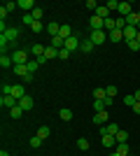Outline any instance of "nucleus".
Wrapping results in <instances>:
<instances>
[{
	"mask_svg": "<svg viewBox=\"0 0 140 156\" xmlns=\"http://www.w3.org/2000/svg\"><path fill=\"white\" fill-rule=\"evenodd\" d=\"M93 110H96V112H103V110H107L105 100H93Z\"/></svg>",
	"mask_w": 140,
	"mask_h": 156,
	"instance_id": "nucleus-29",
	"label": "nucleus"
},
{
	"mask_svg": "<svg viewBox=\"0 0 140 156\" xmlns=\"http://www.w3.org/2000/svg\"><path fill=\"white\" fill-rule=\"evenodd\" d=\"M121 33H124V40H126V42H131V40L138 37V28H135V26H126Z\"/></svg>",
	"mask_w": 140,
	"mask_h": 156,
	"instance_id": "nucleus-6",
	"label": "nucleus"
},
{
	"mask_svg": "<svg viewBox=\"0 0 140 156\" xmlns=\"http://www.w3.org/2000/svg\"><path fill=\"white\" fill-rule=\"evenodd\" d=\"M87 9H93V12H96V9H98V2H96V0H87Z\"/></svg>",
	"mask_w": 140,
	"mask_h": 156,
	"instance_id": "nucleus-42",
	"label": "nucleus"
},
{
	"mask_svg": "<svg viewBox=\"0 0 140 156\" xmlns=\"http://www.w3.org/2000/svg\"><path fill=\"white\" fill-rule=\"evenodd\" d=\"M126 44H128L131 51H138V49H140V42H138V40H131V42H126Z\"/></svg>",
	"mask_w": 140,
	"mask_h": 156,
	"instance_id": "nucleus-39",
	"label": "nucleus"
},
{
	"mask_svg": "<svg viewBox=\"0 0 140 156\" xmlns=\"http://www.w3.org/2000/svg\"><path fill=\"white\" fill-rule=\"evenodd\" d=\"M33 105H35V100H33V98H31V96H23V98H21V100H19V107H21V110H23V112L33 110Z\"/></svg>",
	"mask_w": 140,
	"mask_h": 156,
	"instance_id": "nucleus-9",
	"label": "nucleus"
},
{
	"mask_svg": "<svg viewBox=\"0 0 140 156\" xmlns=\"http://www.w3.org/2000/svg\"><path fill=\"white\" fill-rule=\"evenodd\" d=\"M38 68H40V63H38V61H28V72H35Z\"/></svg>",
	"mask_w": 140,
	"mask_h": 156,
	"instance_id": "nucleus-41",
	"label": "nucleus"
},
{
	"mask_svg": "<svg viewBox=\"0 0 140 156\" xmlns=\"http://www.w3.org/2000/svg\"><path fill=\"white\" fill-rule=\"evenodd\" d=\"M9 56H12L14 65H28V56H31V49H14Z\"/></svg>",
	"mask_w": 140,
	"mask_h": 156,
	"instance_id": "nucleus-1",
	"label": "nucleus"
},
{
	"mask_svg": "<svg viewBox=\"0 0 140 156\" xmlns=\"http://www.w3.org/2000/svg\"><path fill=\"white\" fill-rule=\"evenodd\" d=\"M107 119H110L107 110H103V112H96V114H93V124H96V126H105V124H110Z\"/></svg>",
	"mask_w": 140,
	"mask_h": 156,
	"instance_id": "nucleus-4",
	"label": "nucleus"
},
{
	"mask_svg": "<svg viewBox=\"0 0 140 156\" xmlns=\"http://www.w3.org/2000/svg\"><path fill=\"white\" fill-rule=\"evenodd\" d=\"M100 137H103V140H100V142H103V147H107V149H112L114 144H117V137L110 135V133H105V135H100Z\"/></svg>",
	"mask_w": 140,
	"mask_h": 156,
	"instance_id": "nucleus-10",
	"label": "nucleus"
},
{
	"mask_svg": "<svg viewBox=\"0 0 140 156\" xmlns=\"http://www.w3.org/2000/svg\"><path fill=\"white\" fill-rule=\"evenodd\" d=\"M80 44H82V42H80L77 37H75V35L66 40V49H68V51H75V49H80Z\"/></svg>",
	"mask_w": 140,
	"mask_h": 156,
	"instance_id": "nucleus-11",
	"label": "nucleus"
},
{
	"mask_svg": "<svg viewBox=\"0 0 140 156\" xmlns=\"http://www.w3.org/2000/svg\"><path fill=\"white\" fill-rule=\"evenodd\" d=\"M77 147H80L82 151H87L89 149V140L87 137H77Z\"/></svg>",
	"mask_w": 140,
	"mask_h": 156,
	"instance_id": "nucleus-30",
	"label": "nucleus"
},
{
	"mask_svg": "<svg viewBox=\"0 0 140 156\" xmlns=\"http://www.w3.org/2000/svg\"><path fill=\"white\" fill-rule=\"evenodd\" d=\"M107 40H110V42H121V40H124V33L112 30V33H107Z\"/></svg>",
	"mask_w": 140,
	"mask_h": 156,
	"instance_id": "nucleus-20",
	"label": "nucleus"
},
{
	"mask_svg": "<svg viewBox=\"0 0 140 156\" xmlns=\"http://www.w3.org/2000/svg\"><path fill=\"white\" fill-rule=\"evenodd\" d=\"M21 114H23V110H21L19 105H16V107H12V110H9V117H12V119H19Z\"/></svg>",
	"mask_w": 140,
	"mask_h": 156,
	"instance_id": "nucleus-31",
	"label": "nucleus"
},
{
	"mask_svg": "<svg viewBox=\"0 0 140 156\" xmlns=\"http://www.w3.org/2000/svg\"><path fill=\"white\" fill-rule=\"evenodd\" d=\"M16 105H19V100L12 98V96H2L0 98V107H2V110H12V107H16Z\"/></svg>",
	"mask_w": 140,
	"mask_h": 156,
	"instance_id": "nucleus-3",
	"label": "nucleus"
},
{
	"mask_svg": "<svg viewBox=\"0 0 140 156\" xmlns=\"http://www.w3.org/2000/svg\"><path fill=\"white\" fill-rule=\"evenodd\" d=\"M7 14H9V12H7V9H5V7H0V19H2V21H5V19H7Z\"/></svg>",
	"mask_w": 140,
	"mask_h": 156,
	"instance_id": "nucleus-46",
	"label": "nucleus"
},
{
	"mask_svg": "<svg viewBox=\"0 0 140 156\" xmlns=\"http://www.w3.org/2000/svg\"><path fill=\"white\" fill-rule=\"evenodd\" d=\"M133 96H135V100H138V103H140V89H138V91L133 93Z\"/></svg>",
	"mask_w": 140,
	"mask_h": 156,
	"instance_id": "nucleus-49",
	"label": "nucleus"
},
{
	"mask_svg": "<svg viewBox=\"0 0 140 156\" xmlns=\"http://www.w3.org/2000/svg\"><path fill=\"white\" fill-rule=\"evenodd\" d=\"M105 91H107V98H114L117 96V86H105Z\"/></svg>",
	"mask_w": 140,
	"mask_h": 156,
	"instance_id": "nucleus-43",
	"label": "nucleus"
},
{
	"mask_svg": "<svg viewBox=\"0 0 140 156\" xmlns=\"http://www.w3.org/2000/svg\"><path fill=\"white\" fill-rule=\"evenodd\" d=\"M31 30L33 33H42V30H47V26H42V21H35L33 26H31Z\"/></svg>",
	"mask_w": 140,
	"mask_h": 156,
	"instance_id": "nucleus-34",
	"label": "nucleus"
},
{
	"mask_svg": "<svg viewBox=\"0 0 140 156\" xmlns=\"http://www.w3.org/2000/svg\"><path fill=\"white\" fill-rule=\"evenodd\" d=\"M105 98H107L105 89H100V86H98V89H93V100H105Z\"/></svg>",
	"mask_w": 140,
	"mask_h": 156,
	"instance_id": "nucleus-24",
	"label": "nucleus"
},
{
	"mask_svg": "<svg viewBox=\"0 0 140 156\" xmlns=\"http://www.w3.org/2000/svg\"><path fill=\"white\" fill-rule=\"evenodd\" d=\"M23 23H26V26H33V23H35L33 14H23Z\"/></svg>",
	"mask_w": 140,
	"mask_h": 156,
	"instance_id": "nucleus-40",
	"label": "nucleus"
},
{
	"mask_svg": "<svg viewBox=\"0 0 140 156\" xmlns=\"http://www.w3.org/2000/svg\"><path fill=\"white\" fill-rule=\"evenodd\" d=\"M110 156H119V154H117V151H112V154H110Z\"/></svg>",
	"mask_w": 140,
	"mask_h": 156,
	"instance_id": "nucleus-51",
	"label": "nucleus"
},
{
	"mask_svg": "<svg viewBox=\"0 0 140 156\" xmlns=\"http://www.w3.org/2000/svg\"><path fill=\"white\" fill-rule=\"evenodd\" d=\"M135 103H138V100H135V96H133V93H131V96H124V105H128V107H133Z\"/></svg>",
	"mask_w": 140,
	"mask_h": 156,
	"instance_id": "nucleus-35",
	"label": "nucleus"
},
{
	"mask_svg": "<svg viewBox=\"0 0 140 156\" xmlns=\"http://www.w3.org/2000/svg\"><path fill=\"white\" fill-rule=\"evenodd\" d=\"M114 137H117V144H128V133L126 130H119Z\"/></svg>",
	"mask_w": 140,
	"mask_h": 156,
	"instance_id": "nucleus-25",
	"label": "nucleus"
},
{
	"mask_svg": "<svg viewBox=\"0 0 140 156\" xmlns=\"http://www.w3.org/2000/svg\"><path fill=\"white\" fill-rule=\"evenodd\" d=\"M70 54H73V51H68L66 47H63V49H59V58L61 61H68V58H70Z\"/></svg>",
	"mask_w": 140,
	"mask_h": 156,
	"instance_id": "nucleus-36",
	"label": "nucleus"
},
{
	"mask_svg": "<svg viewBox=\"0 0 140 156\" xmlns=\"http://www.w3.org/2000/svg\"><path fill=\"white\" fill-rule=\"evenodd\" d=\"M107 9H110V12H117V9H119V2H117V0H107Z\"/></svg>",
	"mask_w": 140,
	"mask_h": 156,
	"instance_id": "nucleus-37",
	"label": "nucleus"
},
{
	"mask_svg": "<svg viewBox=\"0 0 140 156\" xmlns=\"http://www.w3.org/2000/svg\"><path fill=\"white\" fill-rule=\"evenodd\" d=\"M45 49H47V44H33L31 47V54L40 58V56H45Z\"/></svg>",
	"mask_w": 140,
	"mask_h": 156,
	"instance_id": "nucleus-16",
	"label": "nucleus"
},
{
	"mask_svg": "<svg viewBox=\"0 0 140 156\" xmlns=\"http://www.w3.org/2000/svg\"><path fill=\"white\" fill-rule=\"evenodd\" d=\"M96 16H100L103 21H105V19H110V9H107L105 5H98V9H96Z\"/></svg>",
	"mask_w": 140,
	"mask_h": 156,
	"instance_id": "nucleus-18",
	"label": "nucleus"
},
{
	"mask_svg": "<svg viewBox=\"0 0 140 156\" xmlns=\"http://www.w3.org/2000/svg\"><path fill=\"white\" fill-rule=\"evenodd\" d=\"M2 7H5V9H7V12H12V9H14V7H19V5H16V2H5V5H2Z\"/></svg>",
	"mask_w": 140,
	"mask_h": 156,
	"instance_id": "nucleus-45",
	"label": "nucleus"
},
{
	"mask_svg": "<svg viewBox=\"0 0 140 156\" xmlns=\"http://www.w3.org/2000/svg\"><path fill=\"white\" fill-rule=\"evenodd\" d=\"M16 5H19L21 9H23V14H31V12L35 9V0H19Z\"/></svg>",
	"mask_w": 140,
	"mask_h": 156,
	"instance_id": "nucleus-7",
	"label": "nucleus"
},
{
	"mask_svg": "<svg viewBox=\"0 0 140 156\" xmlns=\"http://www.w3.org/2000/svg\"><path fill=\"white\" fill-rule=\"evenodd\" d=\"M52 47L54 49H63V47H66V40L61 37V35H56V37H52Z\"/></svg>",
	"mask_w": 140,
	"mask_h": 156,
	"instance_id": "nucleus-23",
	"label": "nucleus"
},
{
	"mask_svg": "<svg viewBox=\"0 0 140 156\" xmlns=\"http://www.w3.org/2000/svg\"><path fill=\"white\" fill-rule=\"evenodd\" d=\"M133 112H135V114H140V103H135V105H133Z\"/></svg>",
	"mask_w": 140,
	"mask_h": 156,
	"instance_id": "nucleus-48",
	"label": "nucleus"
},
{
	"mask_svg": "<svg viewBox=\"0 0 140 156\" xmlns=\"http://www.w3.org/2000/svg\"><path fill=\"white\" fill-rule=\"evenodd\" d=\"M93 47H96V44H93L91 40L87 37V40H82V44H80V51H82V54H91V51H93Z\"/></svg>",
	"mask_w": 140,
	"mask_h": 156,
	"instance_id": "nucleus-14",
	"label": "nucleus"
},
{
	"mask_svg": "<svg viewBox=\"0 0 140 156\" xmlns=\"http://www.w3.org/2000/svg\"><path fill=\"white\" fill-rule=\"evenodd\" d=\"M45 58L49 61V58H59V49H54L52 44H47V49H45Z\"/></svg>",
	"mask_w": 140,
	"mask_h": 156,
	"instance_id": "nucleus-17",
	"label": "nucleus"
},
{
	"mask_svg": "<svg viewBox=\"0 0 140 156\" xmlns=\"http://www.w3.org/2000/svg\"><path fill=\"white\" fill-rule=\"evenodd\" d=\"M124 19H126V26H135V28H138V23H140V14H138V12H131L128 16H124Z\"/></svg>",
	"mask_w": 140,
	"mask_h": 156,
	"instance_id": "nucleus-13",
	"label": "nucleus"
},
{
	"mask_svg": "<svg viewBox=\"0 0 140 156\" xmlns=\"http://www.w3.org/2000/svg\"><path fill=\"white\" fill-rule=\"evenodd\" d=\"M0 65H2V68H14V61H12V56L2 54V56H0Z\"/></svg>",
	"mask_w": 140,
	"mask_h": 156,
	"instance_id": "nucleus-22",
	"label": "nucleus"
},
{
	"mask_svg": "<svg viewBox=\"0 0 140 156\" xmlns=\"http://www.w3.org/2000/svg\"><path fill=\"white\" fill-rule=\"evenodd\" d=\"M138 14H140V9H138Z\"/></svg>",
	"mask_w": 140,
	"mask_h": 156,
	"instance_id": "nucleus-53",
	"label": "nucleus"
},
{
	"mask_svg": "<svg viewBox=\"0 0 140 156\" xmlns=\"http://www.w3.org/2000/svg\"><path fill=\"white\" fill-rule=\"evenodd\" d=\"M89 26H91V30H103V28H105V21L100 19V16H96V14H93L91 21H89Z\"/></svg>",
	"mask_w": 140,
	"mask_h": 156,
	"instance_id": "nucleus-8",
	"label": "nucleus"
},
{
	"mask_svg": "<svg viewBox=\"0 0 140 156\" xmlns=\"http://www.w3.org/2000/svg\"><path fill=\"white\" fill-rule=\"evenodd\" d=\"M63 40H68V37H73V28L70 26H61V33H59Z\"/></svg>",
	"mask_w": 140,
	"mask_h": 156,
	"instance_id": "nucleus-27",
	"label": "nucleus"
},
{
	"mask_svg": "<svg viewBox=\"0 0 140 156\" xmlns=\"http://www.w3.org/2000/svg\"><path fill=\"white\" fill-rule=\"evenodd\" d=\"M114 151H117L119 156H128V144H117V149H114Z\"/></svg>",
	"mask_w": 140,
	"mask_h": 156,
	"instance_id": "nucleus-33",
	"label": "nucleus"
},
{
	"mask_svg": "<svg viewBox=\"0 0 140 156\" xmlns=\"http://www.w3.org/2000/svg\"><path fill=\"white\" fill-rule=\"evenodd\" d=\"M23 96H26V93H23V86H21V84H12V98L21 100Z\"/></svg>",
	"mask_w": 140,
	"mask_h": 156,
	"instance_id": "nucleus-15",
	"label": "nucleus"
},
{
	"mask_svg": "<svg viewBox=\"0 0 140 156\" xmlns=\"http://www.w3.org/2000/svg\"><path fill=\"white\" fill-rule=\"evenodd\" d=\"M28 82H33V72H28L26 77H23V84H28Z\"/></svg>",
	"mask_w": 140,
	"mask_h": 156,
	"instance_id": "nucleus-47",
	"label": "nucleus"
},
{
	"mask_svg": "<svg viewBox=\"0 0 140 156\" xmlns=\"http://www.w3.org/2000/svg\"><path fill=\"white\" fill-rule=\"evenodd\" d=\"M0 156H9V154H7V151H5V149H2V151H0Z\"/></svg>",
	"mask_w": 140,
	"mask_h": 156,
	"instance_id": "nucleus-50",
	"label": "nucleus"
},
{
	"mask_svg": "<svg viewBox=\"0 0 140 156\" xmlns=\"http://www.w3.org/2000/svg\"><path fill=\"white\" fill-rule=\"evenodd\" d=\"M89 40H91L93 44H103V42L107 40V33H105V30H91Z\"/></svg>",
	"mask_w": 140,
	"mask_h": 156,
	"instance_id": "nucleus-2",
	"label": "nucleus"
},
{
	"mask_svg": "<svg viewBox=\"0 0 140 156\" xmlns=\"http://www.w3.org/2000/svg\"><path fill=\"white\" fill-rule=\"evenodd\" d=\"M40 144H42V137H38V135H35V137H31V147H33V149H38Z\"/></svg>",
	"mask_w": 140,
	"mask_h": 156,
	"instance_id": "nucleus-38",
	"label": "nucleus"
},
{
	"mask_svg": "<svg viewBox=\"0 0 140 156\" xmlns=\"http://www.w3.org/2000/svg\"><path fill=\"white\" fill-rule=\"evenodd\" d=\"M2 96H12V86L9 84H2Z\"/></svg>",
	"mask_w": 140,
	"mask_h": 156,
	"instance_id": "nucleus-44",
	"label": "nucleus"
},
{
	"mask_svg": "<svg viewBox=\"0 0 140 156\" xmlns=\"http://www.w3.org/2000/svg\"><path fill=\"white\" fill-rule=\"evenodd\" d=\"M31 14H33V19H35V21H42V14H45V9H42V7H35Z\"/></svg>",
	"mask_w": 140,
	"mask_h": 156,
	"instance_id": "nucleus-32",
	"label": "nucleus"
},
{
	"mask_svg": "<svg viewBox=\"0 0 140 156\" xmlns=\"http://www.w3.org/2000/svg\"><path fill=\"white\" fill-rule=\"evenodd\" d=\"M12 70H14V75H19V77H26V75H28V65H14Z\"/></svg>",
	"mask_w": 140,
	"mask_h": 156,
	"instance_id": "nucleus-26",
	"label": "nucleus"
},
{
	"mask_svg": "<svg viewBox=\"0 0 140 156\" xmlns=\"http://www.w3.org/2000/svg\"><path fill=\"white\" fill-rule=\"evenodd\" d=\"M117 12H119L121 16H128V14L135 12V9H133V5H131V2H119V9H117Z\"/></svg>",
	"mask_w": 140,
	"mask_h": 156,
	"instance_id": "nucleus-12",
	"label": "nucleus"
},
{
	"mask_svg": "<svg viewBox=\"0 0 140 156\" xmlns=\"http://www.w3.org/2000/svg\"><path fill=\"white\" fill-rule=\"evenodd\" d=\"M135 40H138V42H140V30H138V37H135Z\"/></svg>",
	"mask_w": 140,
	"mask_h": 156,
	"instance_id": "nucleus-52",
	"label": "nucleus"
},
{
	"mask_svg": "<svg viewBox=\"0 0 140 156\" xmlns=\"http://www.w3.org/2000/svg\"><path fill=\"white\" fill-rule=\"evenodd\" d=\"M59 117H61V121H70V119H73V110H68V107H61Z\"/></svg>",
	"mask_w": 140,
	"mask_h": 156,
	"instance_id": "nucleus-21",
	"label": "nucleus"
},
{
	"mask_svg": "<svg viewBox=\"0 0 140 156\" xmlns=\"http://www.w3.org/2000/svg\"><path fill=\"white\" fill-rule=\"evenodd\" d=\"M47 33H49L52 37H56V35L61 33V26L56 23V21H54V23H47Z\"/></svg>",
	"mask_w": 140,
	"mask_h": 156,
	"instance_id": "nucleus-19",
	"label": "nucleus"
},
{
	"mask_svg": "<svg viewBox=\"0 0 140 156\" xmlns=\"http://www.w3.org/2000/svg\"><path fill=\"white\" fill-rule=\"evenodd\" d=\"M0 37H5L7 42L12 44V42H16V40H19V30H16V28H7L5 33H0Z\"/></svg>",
	"mask_w": 140,
	"mask_h": 156,
	"instance_id": "nucleus-5",
	"label": "nucleus"
},
{
	"mask_svg": "<svg viewBox=\"0 0 140 156\" xmlns=\"http://www.w3.org/2000/svg\"><path fill=\"white\" fill-rule=\"evenodd\" d=\"M49 133H52V130H49V126H40V128H38V133H35V135H38V137H42V140H45V137H49Z\"/></svg>",
	"mask_w": 140,
	"mask_h": 156,
	"instance_id": "nucleus-28",
	"label": "nucleus"
}]
</instances>
